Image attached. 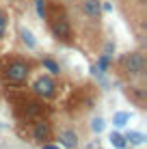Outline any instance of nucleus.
<instances>
[{
    "label": "nucleus",
    "instance_id": "9",
    "mask_svg": "<svg viewBox=\"0 0 147 149\" xmlns=\"http://www.w3.org/2000/svg\"><path fill=\"white\" fill-rule=\"evenodd\" d=\"M20 35H22V41L28 45V48H35V39H33V35H30V30L22 28V30H20Z\"/></svg>",
    "mask_w": 147,
    "mask_h": 149
},
{
    "label": "nucleus",
    "instance_id": "3",
    "mask_svg": "<svg viewBox=\"0 0 147 149\" xmlns=\"http://www.w3.org/2000/svg\"><path fill=\"white\" fill-rule=\"evenodd\" d=\"M123 65H125V69H128V74L136 76V74H141V71H143V56L136 54V52H132V54L125 56Z\"/></svg>",
    "mask_w": 147,
    "mask_h": 149
},
{
    "label": "nucleus",
    "instance_id": "1",
    "mask_svg": "<svg viewBox=\"0 0 147 149\" xmlns=\"http://www.w3.org/2000/svg\"><path fill=\"white\" fill-rule=\"evenodd\" d=\"M45 17L50 19V26H52L54 35H56L59 39H65V41L72 39V28H69V22H67V17H65L63 11L59 13V9L52 7L50 11H45Z\"/></svg>",
    "mask_w": 147,
    "mask_h": 149
},
{
    "label": "nucleus",
    "instance_id": "12",
    "mask_svg": "<svg viewBox=\"0 0 147 149\" xmlns=\"http://www.w3.org/2000/svg\"><path fill=\"white\" fill-rule=\"evenodd\" d=\"M110 143H113L117 149H123V145H125V138L121 136V134H110Z\"/></svg>",
    "mask_w": 147,
    "mask_h": 149
},
{
    "label": "nucleus",
    "instance_id": "7",
    "mask_svg": "<svg viewBox=\"0 0 147 149\" xmlns=\"http://www.w3.org/2000/svg\"><path fill=\"white\" fill-rule=\"evenodd\" d=\"M61 141H63V145L65 147H76V134L74 132H63V134H61Z\"/></svg>",
    "mask_w": 147,
    "mask_h": 149
},
{
    "label": "nucleus",
    "instance_id": "6",
    "mask_svg": "<svg viewBox=\"0 0 147 149\" xmlns=\"http://www.w3.org/2000/svg\"><path fill=\"white\" fill-rule=\"evenodd\" d=\"M84 13L89 15V17H100V2L98 0H87L84 2Z\"/></svg>",
    "mask_w": 147,
    "mask_h": 149
},
{
    "label": "nucleus",
    "instance_id": "8",
    "mask_svg": "<svg viewBox=\"0 0 147 149\" xmlns=\"http://www.w3.org/2000/svg\"><path fill=\"white\" fill-rule=\"evenodd\" d=\"M125 141L134 143V145H141V143H145V136L141 134V132H128V136H125Z\"/></svg>",
    "mask_w": 147,
    "mask_h": 149
},
{
    "label": "nucleus",
    "instance_id": "5",
    "mask_svg": "<svg viewBox=\"0 0 147 149\" xmlns=\"http://www.w3.org/2000/svg\"><path fill=\"white\" fill-rule=\"evenodd\" d=\"M35 138H37V141H48L50 138V125L45 121L35 125Z\"/></svg>",
    "mask_w": 147,
    "mask_h": 149
},
{
    "label": "nucleus",
    "instance_id": "14",
    "mask_svg": "<svg viewBox=\"0 0 147 149\" xmlns=\"http://www.w3.org/2000/svg\"><path fill=\"white\" fill-rule=\"evenodd\" d=\"M4 30H7V19H4V15L0 13V37H4Z\"/></svg>",
    "mask_w": 147,
    "mask_h": 149
},
{
    "label": "nucleus",
    "instance_id": "15",
    "mask_svg": "<svg viewBox=\"0 0 147 149\" xmlns=\"http://www.w3.org/2000/svg\"><path fill=\"white\" fill-rule=\"evenodd\" d=\"M93 130H95V132H102V130H104V121H102V119H95V121H93Z\"/></svg>",
    "mask_w": 147,
    "mask_h": 149
},
{
    "label": "nucleus",
    "instance_id": "4",
    "mask_svg": "<svg viewBox=\"0 0 147 149\" xmlns=\"http://www.w3.org/2000/svg\"><path fill=\"white\" fill-rule=\"evenodd\" d=\"M35 91H37L39 95H43V97H50L54 93V82L50 78H39L35 82Z\"/></svg>",
    "mask_w": 147,
    "mask_h": 149
},
{
    "label": "nucleus",
    "instance_id": "16",
    "mask_svg": "<svg viewBox=\"0 0 147 149\" xmlns=\"http://www.w3.org/2000/svg\"><path fill=\"white\" fill-rule=\"evenodd\" d=\"M43 149H61V147H54V145H48V143H45V145H43Z\"/></svg>",
    "mask_w": 147,
    "mask_h": 149
},
{
    "label": "nucleus",
    "instance_id": "10",
    "mask_svg": "<svg viewBox=\"0 0 147 149\" xmlns=\"http://www.w3.org/2000/svg\"><path fill=\"white\" fill-rule=\"evenodd\" d=\"M43 67L50 71V74H61V69H59V65L54 63L52 58H43Z\"/></svg>",
    "mask_w": 147,
    "mask_h": 149
},
{
    "label": "nucleus",
    "instance_id": "13",
    "mask_svg": "<svg viewBox=\"0 0 147 149\" xmlns=\"http://www.w3.org/2000/svg\"><path fill=\"white\" fill-rule=\"evenodd\" d=\"M35 4H37L39 17H45V11H48V7H45V0H35Z\"/></svg>",
    "mask_w": 147,
    "mask_h": 149
},
{
    "label": "nucleus",
    "instance_id": "2",
    "mask_svg": "<svg viewBox=\"0 0 147 149\" xmlns=\"http://www.w3.org/2000/svg\"><path fill=\"white\" fill-rule=\"evenodd\" d=\"M26 76H28V65L24 61H13L4 69V78L9 82H22V80H26Z\"/></svg>",
    "mask_w": 147,
    "mask_h": 149
},
{
    "label": "nucleus",
    "instance_id": "11",
    "mask_svg": "<svg viewBox=\"0 0 147 149\" xmlns=\"http://www.w3.org/2000/svg\"><path fill=\"white\" fill-rule=\"evenodd\" d=\"M128 119H130V115H125V112H119V115H115L113 123H115L117 127H123L125 123H128Z\"/></svg>",
    "mask_w": 147,
    "mask_h": 149
}]
</instances>
